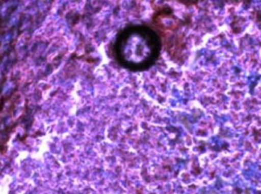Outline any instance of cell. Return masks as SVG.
I'll list each match as a JSON object with an SVG mask.
<instances>
[{"instance_id":"cell-1","label":"cell","mask_w":261,"mask_h":194,"mask_svg":"<svg viewBox=\"0 0 261 194\" xmlns=\"http://www.w3.org/2000/svg\"><path fill=\"white\" fill-rule=\"evenodd\" d=\"M113 50L119 65L132 71H143L152 67L159 58L161 38L147 26H129L118 34Z\"/></svg>"}]
</instances>
